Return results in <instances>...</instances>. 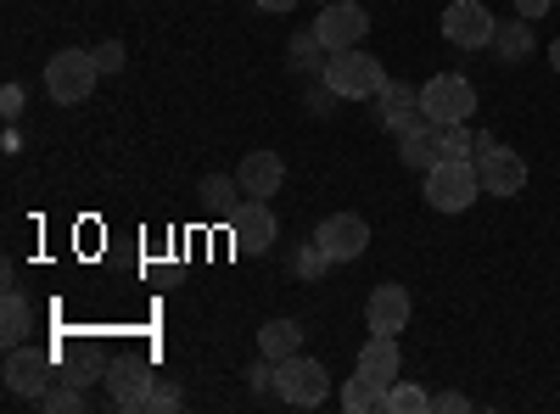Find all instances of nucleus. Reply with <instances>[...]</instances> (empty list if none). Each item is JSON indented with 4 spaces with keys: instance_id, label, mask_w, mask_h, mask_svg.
<instances>
[{
    "instance_id": "f257e3e1",
    "label": "nucleus",
    "mask_w": 560,
    "mask_h": 414,
    "mask_svg": "<svg viewBox=\"0 0 560 414\" xmlns=\"http://www.w3.org/2000/svg\"><path fill=\"white\" fill-rule=\"evenodd\" d=\"M387 84V68L382 57H370L364 45H353V51H331V62H325V90L342 102H376Z\"/></svg>"
},
{
    "instance_id": "f03ea898",
    "label": "nucleus",
    "mask_w": 560,
    "mask_h": 414,
    "mask_svg": "<svg viewBox=\"0 0 560 414\" xmlns=\"http://www.w3.org/2000/svg\"><path fill=\"white\" fill-rule=\"evenodd\" d=\"M275 398L292 403V409H319L331 398V376H325V364L308 358V353H292L275 364Z\"/></svg>"
},
{
    "instance_id": "7ed1b4c3",
    "label": "nucleus",
    "mask_w": 560,
    "mask_h": 414,
    "mask_svg": "<svg viewBox=\"0 0 560 414\" xmlns=\"http://www.w3.org/2000/svg\"><path fill=\"white\" fill-rule=\"evenodd\" d=\"M420 113H427L438 129L471 123V113H477V84L465 79V73H438V79L420 84Z\"/></svg>"
},
{
    "instance_id": "20e7f679",
    "label": "nucleus",
    "mask_w": 560,
    "mask_h": 414,
    "mask_svg": "<svg viewBox=\"0 0 560 414\" xmlns=\"http://www.w3.org/2000/svg\"><path fill=\"white\" fill-rule=\"evenodd\" d=\"M102 68L90 51H57L51 62H45V90H51V102L57 107H79L90 102V90H96Z\"/></svg>"
},
{
    "instance_id": "39448f33",
    "label": "nucleus",
    "mask_w": 560,
    "mask_h": 414,
    "mask_svg": "<svg viewBox=\"0 0 560 414\" xmlns=\"http://www.w3.org/2000/svg\"><path fill=\"white\" fill-rule=\"evenodd\" d=\"M477 191H482L477 163H448V157H438V163L427 168V202H432L438 213H465V208L477 202Z\"/></svg>"
},
{
    "instance_id": "423d86ee",
    "label": "nucleus",
    "mask_w": 560,
    "mask_h": 414,
    "mask_svg": "<svg viewBox=\"0 0 560 414\" xmlns=\"http://www.w3.org/2000/svg\"><path fill=\"white\" fill-rule=\"evenodd\" d=\"M314 34H319L325 51H353V45H364V34H370V12L359 7V0H331V7H319Z\"/></svg>"
},
{
    "instance_id": "0eeeda50",
    "label": "nucleus",
    "mask_w": 560,
    "mask_h": 414,
    "mask_svg": "<svg viewBox=\"0 0 560 414\" xmlns=\"http://www.w3.org/2000/svg\"><path fill=\"white\" fill-rule=\"evenodd\" d=\"M0 376H7V392L12 398H45V392H51V353H39V347H7V370H0Z\"/></svg>"
},
{
    "instance_id": "6e6552de",
    "label": "nucleus",
    "mask_w": 560,
    "mask_h": 414,
    "mask_svg": "<svg viewBox=\"0 0 560 414\" xmlns=\"http://www.w3.org/2000/svg\"><path fill=\"white\" fill-rule=\"evenodd\" d=\"M493 12L482 7V0H448V12H443V39L459 45V51H482V45L493 39Z\"/></svg>"
},
{
    "instance_id": "1a4fd4ad",
    "label": "nucleus",
    "mask_w": 560,
    "mask_h": 414,
    "mask_svg": "<svg viewBox=\"0 0 560 414\" xmlns=\"http://www.w3.org/2000/svg\"><path fill=\"white\" fill-rule=\"evenodd\" d=\"M314 241L325 247V258H331V263H353V258L370 252V224L359 213H331V218H319Z\"/></svg>"
},
{
    "instance_id": "9d476101",
    "label": "nucleus",
    "mask_w": 560,
    "mask_h": 414,
    "mask_svg": "<svg viewBox=\"0 0 560 414\" xmlns=\"http://www.w3.org/2000/svg\"><path fill=\"white\" fill-rule=\"evenodd\" d=\"M477 179H482V197H522L527 191V157L510 146H493L477 157Z\"/></svg>"
},
{
    "instance_id": "9b49d317",
    "label": "nucleus",
    "mask_w": 560,
    "mask_h": 414,
    "mask_svg": "<svg viewBox=\"0 0 560 414\" xmlns=\"http://www.w3.org/2000/svg\"><path fill=\"white\" fill-rule=\"evenodd\" d=\"M275 213H269V202H258V197H247L236 213H230V241H236V252H269L275 247Z\"/></svg>"
},
{
    "instance_id": "f8f14e48",
    "label": "nucleus",
    "mask_w": 560,
    "mask_h": 414,
    "mask_svg": "<svg viewBox=\"0 0 560 414\" xmlns=\"http://www.w3.org/2000/svg\"><path fill=\"white\" fill-rule=\"evenodd\" d=\"M409 314H415V303H409V286H398V281H382L376 292H370V303H364V326H370V331H382V336H398V331L409 326Z\"/></svg>"
},
{
    "instance_id": "ddd939ff",
    "label": "nucleus",
    "mask_w": 560,
    "mask_h": 414,
    "mask_svg": "<svg viewBox=\"0 0 560 414\" xmlns=\"http://www.w3.org/2000/svg\"><path fill=\"white\" fill-rule=\"evenodd\" d=\"M376 118H382L393 134H404V129H415V123H427V113H420V90L404 84V79H387L382 96H376Z\"/></svg>"
},
{
    "instance_id": "4468645a",
    "label": "nucleus",
    "mask_w": 560,
    "mask_h": 414,
    "mask_svg": "<svg viewBox=\"0 0 560 414\" xmlns=\"http://www.w3.org/2000/svg\"><path fill=\"white\" fill-rule=\"evenodd\" d=\"M236 179H242V197L269 202L280 186H287V163H280V152H247L236 163Z\"/></svg>"
},
{
    "instance_id": "2eb2a0df",
    "label": "nucleus",
    "mask_w": 560,
    "mask_h": 414,
    "mask_svg": "<svg viewBox=\"0 0 560 414\" xmlns=\"http://www.w3.org/2000/svg\"><path fill=\"white\" fill-rule=\"evenodd\" d=\"M158 387V376L147 370V364H140V358H118L113 364V370H107V392H113V403L118 409H147V392Z\"/></svg>"
},
{
    "instance_id": "dca6fc26",
    "label": "nucleus",
    "mask_w": 560,
    "mask_h": 414,
    "mask_svg": "<svg viewBox=\"0 0 560 414\" xmlns=\"http://www.w3.org/2000/svg\"><path fill=\"white\" fill-rule=\"evenodd\" d=\"M488 51L504 62V68H516L533 57V23L527 17H499L493 23V39H488Z\"/></svg>"
},
{
    "instance_id": "f3484780",
    "label": "nucleus",
    "mask_w": 560,
    "mask_h": 414,
    "mask_svg": "<svg viewBox=\"0 0 560 414\" xmlns=\"http://www.w3.org/2000/svg\"><path fill=\"white\" fill-rule=\"evenodd\" d=\"M398 364H404V353H398V336L370 331V342L359 347V370H364V376H376V381L387 387V381H398Z\"/></svg>"
},
{
    "instance_id": "a211bd4d",
    "label": "nucleus",
    "mask_w": 560,
    "mask_h": 414,
    "mask_svg": "<svg viewBox=\"0 0 560 414\" xmlns=\"http://www.w3.org/2000/svg\"><path fill=\"white\" fill-rule=\"evenodd\" d=\"M398 157H404V168H415V174H427V168L438 163V123L427 118V123H415V129H404V134H398Z\"/></svg>"
},
{
    "instance_id": "6ab92c4d",
    "label": "nucleus",
    "mask_w": 560,
    "mask_h": 414,
    "mask_svg": "<svg viewBox=\"0 0 560 414\" xmlns=\"http://www.w3.org/2000/svg\"><path fill=\"white\" fill-rule=\"evenodd\" d=\"M34 336V308L23 292H7V303H0V342L7 347H23Z\"/></svg>"
},
{
    "instance_id": "aec40b11",
    "label": "nucleus",
    "mask_w": 560,
    "mask_h": 414,
    "mask_svg": "<svg viewBox=\"0 0 560 414\" xmlns=\"http://www.w3.org/2000/svg\"><path fill=\"white\" fill-rule=\"evenodd\" d=\"M258 353L264 358H292V353H303V326L298 319H269V326L258 331Z\"/></svg>"
},
{
    "instance_id": "412c9836",
    "label": "nucleus",
    "mask_w": 560,
    "mask_h": 414,
    "mask_svg": "<svg viewBox=\"0 0 560 414\" xmlns=\"http://www.w3.org/2000/svg\"><path fill=\"white\" fill-rule=\"evenodd\" d=\"M382 398H387V387H382L376 376H364V370H353L348 387H342V409H348V414H376Z\"/></svg>"
},
{
    "instance_id": "4be33fe9",
    "label": "nucleus",
    "mask_w": 560,
    "mask_h": 414,
    "mask_svg": "<svg viewBox=\"0 0 560 414\" xmlns=\"http://www.w3.org/2000/svg\"><path fill=\"white\" fill-rule=\"evenodd\" d=\"M236 197H242V179H224V174H208V179H202V208H208L213 218L230 224V213L242 208Z\"/></svg>"
},
{
    "instance_id": "5701e85b",
    "label": "nucleus",
    "mask_w": 560,
    "mask_h": 414,
    "mask_svg": "<svg viewBox=\"0 0 560 414\" xmlns=\"http://www.w3.org/2000/svg\"><path fill=\"white\" fill-rule=\"evenodd\" d=\"M382 409H387V414H432V392L415 387V381H387Z\"/></svg>"
},
{
    "instance_id": "b1692460",
    "label": "nucleus",
    "mask_w": 560,
    "mask_h": 414,
    "mask_svg": "<svg viewBox=\"0 0 560 414\" xmlns=\"http://www.w3.org/2000/svg\"><path fill=\"white\" fill-rule=\"evenodd\" d=\"M438 157H448V163H477V134L465 129V123L438 129Z\"/></svg>"
},
{
    "instance_id": "393cba45",
    "label": "nucleus",
    "mask_w": 560,
    "mask_h": 414,
    "mask_svg": "<svg viewBox=\"0 0 560 414\" xmlns=\"http://www.w3.org/2000/svg\"><path fill=\"white\" fill-rule=\"evenodd\" d=\"M292 62H298V68H319V73H325L331 51H325V45H319V34L308 28V34H292Z\"/></svg>"
},
{
    "instance_id": "a878e982",
    "label": "nucleus",
    "mask_w": 560,
    "mask_h": 414,
    "mask_svg": "<svg viewBox=\"0 0 560 414\" xmlns=\"http://www.w3.org/2000/svg\"><path fill=\"white\" fill-rule=\"evenodd\" d=\"M292 269L303 274V281H319V274L331 269V258H325V247H319V241H303V247L292 252Z\"/></svg>"
},
{
    "instance_id": "bb28decb",
    "label": "nucleus",
    "mask_w": 560,
    "mask_h": 414,
    "mask_svg": "<svg viewBox=\"0 0 560 414\" xmlns=\"http://www.w3.org/2000/svg\"><path fill=\"white\" fill-rule=\"evenodd\" d=\"M39 409H45V414H79V409H84V387H73V381H68V387H51V392L39 398Z\"/></svg>"
},
{
    "instance_id": "cd10ccee",
    "label": "nucleus",
    "mask_w": 560,
    "mask_h": 414,
    "mask_svg": "<svg viewBox=\"0 0 560 414\" xmlns=\"http://www.w3.org/2000/svg\"><path fill=\"white\" fill-rule=\"evenodd\" d=\"M168 409H179V387L158 376V387L147 392V409H140V414H168Z\"/></svg>"
},
{
    "instance_id": "c85d7f7f",
    "label": "nucleus",
    "mask_w": 560,
    "mask_h": 414,
    "mask_svg": "<svg viewBox=\"0 0 560 414\" xmlns=\"http://www.w3.org/2000/svg\"><path fill=\"white\" fill-rule=\"evenodd\" d=\"M90 57H96V68H102V73H124V62H129V57H124V39H102Z\"/></svg>"
},
{
    "instance_id": "c756f323",
    "label": "nucleus",
    "mask_w": 560,
    "mask_h": 414,
    "mask_svg": "<svg viewBox=\"0 0 560 414\" xmlns=\"http://www.w3.org/2000/svg\"><path fill=\"white\" fill-rule=\"evenodd\" d=\"M247 387H253V392H275V358L258 353V364L247 370Z\"/></svg>"
},
{
    "instance_id": "7c9ffc66",
    "label": "nucleus",
    "mask_w": 560,
    "mask_h": 414,
    "mask_svg": "<svg viewBox=\"0 0 560 414\" xmlns=\"http://www.w3.org/2000/svg\"><path fill=\"white\" fill-rule=\"evenodd\" d=\"M432 409H443V414H465V409H471V398H465V392H432Z\"/></svg>"
},
{
    "instance_id": "2f4dec72",
    "label": "nucleus",
    "mask_w": 560,
    "mask_h": 414,
    "mask_svg": "<svg viewBox=\"0 0 560 414\" xmlns=\"http://www.w3.org/2000/svg\"><path fill=\"white\" fill-rule=\"evenodd\" d=\"M0 113H7V118H18V113H23V90H18V84L0 90Z\"/></svg>"
},
{
    "instance_id": "473e14b6",
    "label": "nucleus",
    "mask_w": 560,
    "mask_h": 414,
    "mask_svg": "<svg viewBox=\"0 0 560 414\" xmlns=\"http://www.w3.org/2000/svg\"><path fill=\"white\" fill-rule=\"evenodd\" d=\"M555 7V0H516V17H527V23H538L544 12Z\"/></svg>"
},
{
    "instance_id": "72a5a7b5",
    "label": "nucleus",
    "mask_w": 560,
    "mask_h": 414,
    "mask_svg": "<svg viewBox=\"0 0 560 414\" xmlns=\"http://www.w3.org/2000/svg\"><path fill=\"white\" fill-rule=\"evenodd\" d=\"M258 12H298V0H253Z\"/></svg>"
},
{
    "instance_id": "f704fd0d",
    "label": "nucleus",
    "mask_w": 560,
    "mask_h": 414,
    "mask_svg": "<svg viewBox=\"0 0 560 414\" xmlns=\"http://www.w3.org/2000/svg\"><path fill=\"white\" fill-rule=\"evenodd\" d=\"M549 68H555V73H560V34H555V39H549Z\"/></svg>"
},
{
    "instance_id": "c9c22d12",
    "label": "nucleus",
    "mask_w": 560,
    "mask_h": 414,
    "mask_svg": "<svg viewBox=\"0 0 560 414\" xmlns=\"http://www.w3.org/2000/svg\"><path fill=\"white\" fill-rule=\"evenodd\" d=\"M319 7H331V0H319Z\"/></svg>"
},
{
    "instance_id": "e433bc0d",
    "label": "nucleus",
    "mask_w": 560,
    "mask_h": 414,
    "mask_svg": "<svg viewBox=\"0 0 560 414\" xmlns=\"http://www.w3.org/2000/svg\"><path fill=\"white\" fill-rule=\"evenodd\" d=\"M555 7H560V0H555Z\"/></svg>"
}]
</instances>
